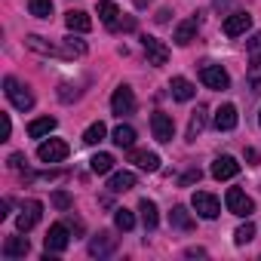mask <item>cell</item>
<instances>
[{
	"mask_svg": "<svg viewBox=\"0 0 261 261\" xmlns=\"http://www.w3.org/2000/svg\"><path fill=\"white\" fill-rule=\"evenodd\" d=\"M105 133H108V129H105V123L98 120V123H92L86 133H83V142H86V145H98V142L105 139Z\"/></svg>",
	"mask_w": 261,
	"mask_h": 261,
	"instance_id": "1f68e13d",
	"label": "cell"
},
{
	"mask_svg": "<svg viewBox=\"0 0 261 261\" xmlns=\"http://www.w3.org/2000/svg\"><path fill=\"white\" fill-rule=\"evenodd\" d=\"M237 108L233 105H221L218 111H215V117H212V123H215V129L218 133H227V129H233L237 126Z\"/></svg>",
	"mask_w": 261,
	"mask_h": 261,
	"instance_id": "2e32d148",
	"label": "cell"
},
{
	"mask_svg": "<svg viewBox=\"0 0 261 261\" xmlns=\"http://www.w3.org/2000/svg\"><path fill=\"white\" fill-rule=\"evenodd\" d=\"M136 188V175L133 172H114L108 178V191L111 194H126V191H133Z\"/></svg>",
	"mask_w": 261,
	"mask_h": 261,
	"instance_id": "d6986e66",
	"label": "cell"
},
{
	"mask_svg": "<svg viewBox=\"0 0 261 261\" xmlns=\"http://www.w3.org/2000/svg\"><path fill=\"white\" fill-rule=\"evenodd\" d=\"M28 10L37 19H49L53 16V0H28Z\"/></svg>",
	"mask_w": 261,
	"mask_h": 261,
	"instance_id": "4dcf8cb0",
	"label": "cell"
},
{
	"mask_svg": "<svg viewBox=\"0 0 261 261\" xmlns=\"http://www.w3.org/2000/svg\"><path fill=\"white\" fill-rule=\"evenodd\" d=\"M117 16H120L117 4H111V0H98V19H101L108 28H117Z\"/></svg>",
	"mask_w": 261,
	"mask_h": 261,
	"instance_id": "cb8c5ba5",
	"label": "cell"
},
{
	"mask_svg": "<svg viewBox=\"0 0 261 261\" xmlns=\"http://www.w3.org/2000/svg\"><path fill=\"white\" fill-rule=\"evenodd\" d=\"M191 206L197 209V215H200V218H209V221L221 215V203H218L212 194H206V191H197V194L191 197Z\"/></svg>",
	"mask_w": 261,
	"mask_h": 261,
	"instance_id": "5b68a950",
	"label": "cell"
},
{
	"mask_svg": "<svg viewBox=\"0 0 261 261\" xmlns=\"http://www.w3.org/2000/svg\"><path fill=\"white\" fill-rule=\"evenodd\" d=\"M114 145L117 148H133L136 145V129L133 126H117L114 129Z\"/></svg>",
	"mask_w": 261,
	"mask_h": 261,
	"instance_id": "4316f807",
	"label": "cell"
},
{
	"mask_svg": "<svg viewBox=\"0 0 261 261\" xmlns=\"http://www.w3.org/2000/svg\"><path fill=\"white\" fill-rule=\"evenodd\" d=\"M200 178H203V172H200V169H188V172L181 175V181H178V185H181V188H191V185H194V181H200Z\"/></svg>",
	"mask_w": 261,
	"mask_h": 261,
	"instance_id": "d590c367",
	"label": "cell"
},
{
	"mask_svg": "<svg viewBox=\"0 0 261 261\" xmlns=\"http://www.w3.org/2000/svg\"><path fill=\"white\" fill-rule=\"evenodd\" d=\"M203 126H206V111L197 108V111L191 114V123H188V142H197V136L203 133Z\"/></svg>",
	"mask_w": 261,
	"mask_h": 261,
	"instance_id": "484cf974",
	"label": "cell"
},
{
	"mask_svg": "<svg viewBox=\"0 0 261 261\" xmlns=\"http://www.w3.org/2000/svg\"><path fill=\"white\" fill-rule=\"evenodd\" d=\"M246 160H249V166H258V160H261V157H258V151H255V148H246Z\"/></svg>",
	"mask_w": 261,
	"mask_h": 261,
	"instance_id": "74e56055",
	"label": "cell"
},
{
	"mask_svg": "<svg viewBox=\"0 0 261 261\" xmlns=\"http://www.w3.org/2000/svg\"><path fill=\"white\" fill-rule=\"evenodd\" d=\"M129 160H133L139 169H145V172H157L160 169V157L154 151H129Z\"/></svg>",
	"mask_w": 261,
	"mask_h": 261,
	"instance_id": "ac0fdd59",
	"label": "cell"
},
{
	"mask_svg": "<svg viewBox=\"0 0 261 261\" xmlns=\"http://www.w3.org/2000/svg\"><path fill=\"white\" fill-rule=\"evenodd\" d=\"M246 49H249V56H258V53H261V34H255V37L246 43Z\"/></svg>",
	"mask_w": 261,
	"mask_h": 261,
	"instance_id": "8d00e7d4",
	"label": "cell"
},
{
	"mask_svg": "<svg viewBox=\"0 0 261 261\" xmlns=\"http://www.w3.org/2000/svg\"><path fill=\"white\" fill-rule=\"evenodd\" d=\"M13 133V123H10V114H4V139H10Z\"/></svg>",
	"mask_w": 261,
	"mask_h": 261,
	"instance_id": "ab89813d",
	"label": "cell"
},
{
	"mask_svg": "<svg viewBox=\"0 0 261 261\" xmlns=\"http://www.w3.org/2000/svg\"><path fill=\"white\" fill-rule=\"evenodd\" d=\"M40 215H43V203H40V200H28V203L22 206L19 218H16V227H19L22 233H28V230L40 221Z\"/></svg>",
	"mask_w": 261,
	"mask_h": 261,
	"instance_id": "52a82bcc",
	"label": "cell"
},
{
	"mask_svg": "<svg viewBox=\"0 0 261 261\" xmlns=\"http://www.w3.org/2000/svg\"><path fill=\"white\" fill-rule=\"evenodd\" d=\"M169 224L178 227V230H194V218H191V212H188L185 206H175V209L169 212Z\"/></svg>",
	"mask_w": 261,
	"mask_h": 261,
	"instance_id": "603a6c76",
	"label": "cell"
},
{
	"mask_svg": "<svg viewBox=\"0 0 261 261\" xmlns=\"http://www.w3.org/2000/svg\"><path fill=\"white\" fill-rule=\"evenodd\" d=\"M197 31H200V19L197 16H191V19H185L178 28H175V34H172V40L178 43V46H188L194 37H197Z\"/></svg>",
	"mask_w": 261,
	"mask_h": 261,
	"instance_id": "9a60e30c",
	"label": "cell"
},
{
	"mask_svg": "<svg viewBox=\"0 0 261 261\" xmlns=\"http://www.w3.org/2000/svg\"><path fill=\"white\" fill-rule=\"evenodd\" d=\"M65 25H68V31H77V34H86V31L92 28V19H89L86 13H80V10H71V13L65 16Z\"/></svg>",
	"mask_w": 261,
	"mask_h": 261,
	"instance_id": "ffe728a7",
	"label": "cell"
},
{
	"mask_svg": "<svg viewBox=\"0 0 261 261\" xmlns=\"http://www.w3.org/2000/svg\"><path fill=\"white\" fill-rule=\"evenodd\" d=\"M68 154H71V148H68V142H62V139H49V142H43V145L37 148V160H40V163H62Z\"/></svg>",
	"mask_w": 261,
	"mask_h": 261,
	"instance_id": "277c9868",
	"label": "cell"
},
{
	"mask_svg": "<svg viewBox=\"0 0 261 261\" xmlns=\"http://www.w3.org/2000/svg\"><path fill=\"white\" fill-rule=\"evenodd\" d=\"M89 169H92L95 175H105V172L114 169V157H111V154H95V157L89 160Z\"/></svg>",
	"mask_w": 261,
	"mask_h": 261,
	"instance_id": "f546056e",
	"label": "cell"
},
{
	"mask_svg": "<svg viewBox=\"0 0 261 261\" xmlns=\"http://www.w3.org/2000/svg\"><path fill=\"white\" fill-rule=\"evenodd\" d=\"M68 243H71V237H68V224H53L49 227V233L43 237V246H46V252H65L68 249Z\"/></svg>",
	"mask_w": 261,
	"mask_h": 261,
	"instance_id": "9c48e42d",
	"label": "cell"
},
{
	"mask_svg": "<svg viewBox=\"0 0 261 261\" xmlns=\"http://www.w3.org/2000/svg\"><path fill=\"white\" fill-rule=\"evenodd\" d=\"M62 46H65V53H68V59L86 56V40H80V37H74V34H68V37L62 40Z\"/></svg>",
	"mask_w": 261,
	"mask_h": 261,
	"instance_id": "f1b7e54d",
	"label": "cell"
},
{
	"mask_svg": "<svg viewBox=\"0 0 261 261\" xmlns=\"http://www.w3.org/2000/svg\"><path fill=\"white\" fill-rule=\"evenodd\" d=\"M31 249L28 237H7L4 240V258H25Z\"/></svg>",
	"mask_w": 261,
	"mask_h": 261,
	"instance_id": "e0dca14e",
	"label": "cell"
},
{
	"mask_svg": "<svg viewBox=\"0 0 261 261\" xmlns=\"http://www.w3.org/2000/svg\"><path fill=\"white\" fill-rule=\"evenodd\" d=\"M22 163H25L22 154H13V157H10V169H22Z\"/></svg>",
	"mask_w": 261,
	"mask_h": 261,
	"instance_id": "f35d334b",
	"label": "cell"
},
{
	"mask_svg": "<svg viewBox=\"0 0 261 261\" xmlns=\"http://www.w3.org/2000/svg\"><path fill=\"white\" fill-rule=\"evenodd\" d=\"M252 28V16L249 13H230L227 19H224V25H221V31L227 34V37H240V34H246Z\"/></svg>",
	"mask_w": 261,
	"mask_h": 261,
	"instance_id": "30bf717a",
	"label": "cell"
},
{
	"mask_svg": "<svg viewBox=\"0 0 261 261\" xmlns=\"http://www.w3.org/2000/svg\"><path fill=\"white\" fill-rule=\"evenodd\" d=\"M4 92H7V98L13 101V108H19V111H31L34 108V92L28 89V86H22L16 77H7L4 80Z\"/></svg>",
	"mask_w": 261,
	"mask_h": 261,
	"instance_id": "6da1fadb",
	"label": "cell"
},
{
	"mask_svg": "<svg viewBox=\"0 0 261 261\" xmlns=\"http://www.w3.org/2000/svg\"><path fill=\"white\" fill-rule=\"evenodd\" d=\"M53 206L65 212V209H71V197H68L65 191H56V194H53Z\"/></svg>",
	"mask_w": 261,
	"mask_h": 261,
	"instance_id": "e575fe53",
	"label": "cell"
},
{
	"mask_svg": "<svg viewBox=\"0 0 261 261\" xmlns=\"http://www.w3.org/2000/svg\"><path fill=\"white\" fill-rule=\"evenodd\" d=\"M56 129V117H37V120H31L28 123V136L31 139H43V136H49Z\"/></svg>",
	"mask_w": 261,
	"mask_h": 261,
	"instance_id": "44dd1931",
	"label": "cell"
},
{
	"mask_svg": "<svg viewBox=\"0 0 261 261\" xmlns=\"http://www.w3.org/2000/svg\"><path fill=\"white\" fill-rule=\"evenodd\" d=\"M258 123H261V114H258Z\"/></svg>",
	"mask_w": 261,
	"mask_h": 261,
	"instance_id": "b9f144b4",
	"label": "cell"
},
{
	"mask_svg": "<svg viewBox=\"0 0 261 261\" xmlns=\"http://www.w3.org/2000/svg\"><path fill=\"white\" fill-rule=\"evenodd\" d=\"M114 224H117L120 230H133V227H136V215L129 212V209H117V212H114Z\"/></svg>",
	"mask_w": 261,
	"mask_h": 261,
	"instance_id": "d6a6232c",
	"label": "cell"
},
{
	"mask_svg": "<svg viewBox=\"0 0 261 261\" xmlns=\"http://www.w3.org/2000/svg\"><path fill=\"white\" fill-rule=\"evenodd\" d=\"M114 249H117V237H114L111 230H101L98 237L89 240V255H92V258H105V255H111Z\"/></svg>",
	"mask_w": 261,
	"mask_h": 261,
	"instance_id": "7c38bea8",
	"label": "cell"
},
{
	"mask_svg": "<svg viewBox=\"0 0 261 261\" xmlns=\"http://www.w3.org/2000/svg\"><path fill=\"white\" fill-rule=\"evenodd\" d=\"M25 46H28V49H34V53H40V56H59V59H68L65 46H59V43H46V40H43V37H37V34L25 37Z\"/></svg>",
	"mask_w": 261,
	"mask_h": 261,
	"instance_id": "4fadbf2b",
	"label": "cell"
},
{
	"mask_svg": "<svg viewBox=\"0 0 261 261\" xmlns=\"http://www.w3.org/2000/svg\"><path fill=\"white\" fill-rule=\"evenodd\" d=\"M252 59V65H249V71H246V80H249V86L255 89V92H261V53L258 56H249Z\"/></svg>",
	"mask_w": 261,
	"mask_h": 261,
	"instance_id": "83f0119b",
	"label": "cell"
},
{
	"mask_svg": "<svg viewBox=\"0 0 261 261\" xmlns=\"http://www.w3.org/2000/svg\"><path fill=\"white\" fill-rule=\"evenodd\" d=\"M200 80H203V86H209V89H227V86H230L227 71H224L221 65H212V62L200 65Z\"/></svg>",
	"mask_w": 261,
	"mask_h": 261,
	"instance_id": "3957f363",
	"label": "cell"
},
{
	"mask_svg": "<svg viewBox=\"0 0 261 261\" xmlns=\"http://www.w3.org/2000/svg\"><path fill=\"white\" fill-rule=\"evenodd\" d=\"M252 237H255V224H252V221H246V224H240V227L233 230V243H237V246H246Z\"/></svg>",
	"mask_w": 261,
	"mask_h": 261,
	"instance_id": "836d02e7",
	"label": "cell"
},
{
	"mask_svg": "<svg viewBox=\"0 0 261 261\" xmlns=\"http://www.w3.org/2000/svg\"><path fill=\"white\" fill-rule=\"evenodd\" d=\"M185 255H188V258H206V249H188Z\"/></svg>",
	"mask_w": 261,
	"mask_h": 261,
	"instance_id": "60d3db41",
	"label": "cell"
},
{
	"mask_svg": "<svg viewBox=\"0 0 261 261\" xmlns=\"http://www.w3.org/2000/svg\"><path fill=\"white\" fill-rule=\"evenodd\" d=\"M240 172V163L230 157V154H224V157H218L215 163H212V178H218V181H227V178H233Z\"/></svg>",
	"mask_w": 261,
	"mask_h": 261,
	"instance_id": "5bb4252c",
	"label": "cell"
},
{
	"mask_svg": "<svg viewBox=\"0 0 261 261\" xmlns=\"http://www.w3.org/2000/svg\"><path fill=\"white\" fill-rule=\"evenodd\" d=\"M142 46H145V53H148V65L160 68V65L169 62V49H166L157 37H142Z\"/></svg>",
	"mask_w": 261,
	"mask_h": 261,
	"instance_id": "8fae6325",
	"label": "cell"
},
{
	"mask_svg": "<svg viewBox=\"0 0 261 261\" xmlns=\"http://www.w3.org/2000/svg\"><path fill=\"white\" fill-rule=\"evenodd\" d=\"M139 212H142L145 230H154V227H157V221H160V215H157V206H154L151 200H142V203H139Z\"/></svg>",
	"mask_w": 261,
	"mask_h": 261,
	"instance_id": "d4e9b609",
	"label": "cell"
},
{
	"mask_svg": "<svg viewBox=\"0 0 261 261\" xmlns=\"http://www.w3.org/2000/svg\"><path fill=\"white\" fill-rule=\"evenodd\" d=\"M224 203H227V212L243 215V218H249V215H252V209H255L252 197H246L240 188H230V191H227V197H224Z\"/></svg>",
	"mask_w": 261,
	"mask_h": 261,
	"instance_id": "8992f818",
	"label": "cell"
},
{
	"mask_svg": "<svg viewBox=\"0 0 261 261\" xmlns=\"http://www.w3.org/2000/svg\"><path fill=\"white\" fill-rule=\"evenodd\" d=\"M169 89H172V95L178 98V101H191L194 98V83L191 80H185V77H172V83H169Z\"/></svg>",
	"mask_w": 261,
	"mask_h": 261,
	"instance_id": "7402d4cb",
	"label": "cell"
},
{
	"mask_svg": "<svg viewBox=\"0 0 261 261\" xmlns=\"http://www.w3.org/2000/svg\"><path fill=\"white\" fill-rule=\"evenodd\" d=\"M111 111L117 117H126V114H136V95L129 86H117L114 98H111Z\"/></svg>",
	"mask_w": 261,
	"mask_h": 261,
	"instance_id": "ba28073f",
	"label": "cell"
},
{
	"mask_svg": "<svg viewBox=\"0 0 261 261\" xmlns=\"http://www.w3.org/2000/svg\"><path fill=\"white\" fill-rule=\"evenodd\" d=\"M151 133H154V139L160 145H169L175 139V120L169 114H163V111H154L151 114Z\"/></svg>",
	"mask_w": 261,
	"mask_h": 261,
	"instance_id": "7a4b0ae2",
	"label": "cell"
}]
</instances>
